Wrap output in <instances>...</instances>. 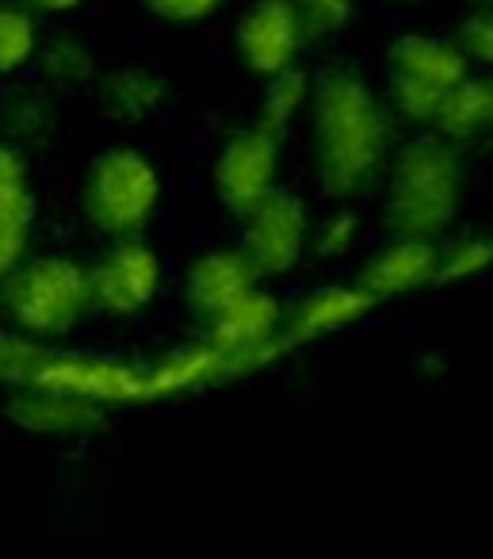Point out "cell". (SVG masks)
<instances>
[{
	"instance_id": "1",
	"label": "cell",
	"mask_w": 493,
	"mask_h": 559,
	"mask_svg": "<svg viewBox=\"0 0 493 559\" xmlns=\"http://www.w3.org/2000/svg\"><path fill=\"white\" fill-rule=\"evenodd\" d=\"M310 165L322 185V192L337 203H352L378 188L390 162L394 127L398 116L375 93L363 73L348 66H333L314 81V100H310Z\"/></svg>"
},
{
	"instance_id": "2",
	"label": "cell",
	"mask_w": 493,
	"mask_h": 559,
	"mask_svg": "<svg viewBox=\"0 0 493 559\" xmlns=\"http://www.w3.org/2000/svg\"><path fill=\"white\" fill-rule=\"evenodd\" d=\"M467 146L440 131H421L398 142L378 180L383 223L390 234L409 238H447L467 200Z\"/></svg>"
},
{
	"instance_id": "3",
	"label": "cell",
	"mask_w": 493,
	"mask_h": 559,
	"mask_svg": "<svg viewBox=\"0 0 493 559\" xmlns=\"http://www.w3.org/2000/svg\"><path fill=\"white\" fill-rule=\"evenodd\" d=\"M0 307L27 337H65L93 311L88 264L70 257H32L4 276Z\"/></svg>"
},
{
	"instance_id": "4",
	"label": "cell",
	"mask_w": 493,
	"mask_h": 559,
	"mask_svg": "<svg viewBox=\"0 0 493 559\" xmlns=\"http://www.w3.org/2000/svg\"><path fill=\"white\" fill-rule=\"evenodd\" d=\"M474 66L467 62L455 35L406 32L386 50V104L398 123L429 131L436 123L444 100L470 78Z\"/></svg>"
},
{
	"instance_id": "5",
	"label": "cell",
	"mask_w": 493,
	"mask_h": 559,
	"mask_svg": "<svg viewBox=\"0 0 493 559\" xmlns=\"http://www.w3.org/2000/svg\"><path fill=\"white\" fill-rule=\"evenodd\" d=\"M81 207L96 234L134 238L154 223L157 207H161V173L134 146L104 150L96 154L85 177Z\"/></svg>"
},
{
	"instance_id": "6",
	"label": "cell",
	"mask_w": 493,
	"mask_h": 559,
	"mask_svg": "<svg viewBox=\"0 0 493 559\" xmlns=\"http://www.w3.org/2000/svg\"><path fill=\"white\" fill-rule=\"evenodd\" d=\"M310 234L314 218L306 200L291 188H276L241 218V253L261 272V280H279L310 253Z\"/></svg>"
},
{
	"instance_id": "7",
	"label": "cell",
	"mask_w": 493,
	"mask_h": 559,
	"mask_svg": "<svg viewBox=\"0 0 493 559\" xmlns=\"http://www.w3.org/2000/svg\"><path fill=\"white\" fill-rule=\"evenodd\" d=\"M279 157H284V134L268 131L264 123L233 131L215 154V169H211L218 203L230 215L245 218L264 195L279 188Z\"/></svg>"
},
{
	"instance_id": "8",
	"label": "cell",
	"mask_w": 493,
	"mask_h": 559,
	"mask_svg": "<svg viewBox=\"0 0 493 559\" xmlns=\"http://www.w3.org/2000/svg\"><path fill=\"white\" fill-rule=\"evenodd\" d=\"M93 280V311L111 319H134L142 314L161 292L165 264L154 246L134 234V238H111V246L88 264Z\"/></svg>"
},
{
	"instance_id": "9",
	"label": "cell",
	"mask_w": 493,
	"mask_h": 559,
	"mask_svg": "<svg viewBox=\"0 0 493 559\" xmlns=\"http://www.w3.org/2000/svg\"><path fill=\"white\" fill-rule=\"evenodd\" d=\"M306 32L291 0H256L238 24V58L256 78H276V73L299 66L306 47Z\"/></svg>"
},
{
	"instance_id": "10",
	"label": "cell",
	"mask_w": 493,
	"mask_h": 559,
	"mask_svg": "<svg viewBox=\"0 0 493 559\" xmlns=\"http://www.w3.org/2000/svg\"><path fill=\"white\" fill-rule=\"evenodd\" d=\"M440 269V241L390 234L386 246H378L356 272V284L368 292L375 304L413 296L421 288H436Z\"/></svg>"
},
{
	"instance_id": "11",
	"label": "cell",
	"mask_w": 493,
	"mask_h": 559,
	"mask_svg": "<svg viewBox=\"0 0 493 559\" xmlns=\"http://www.w3.org/2000/svg\"><path fill=\"white\" fill-rule=\"evenodd\" d=\"M261 284V272L238 249H207L184 272V307L200 326L223 319L241 296Z\"/></svg>"
},
{
	"instance_id": "12",
	"label": "cell",
	"mask_w": 493,
	"mask_h": 559,
	"mask_svg": "<svg viewBox=\"0 0 493 559\" xmlns=\"http://www.w3.org/2000/svg\"><path fill=\"white\" fill-rule=\"evenodd\" d=\"M375 299L360 288V284H325V288H314L299 299L294 307H287V326L284 337L291 349L299 345H310L317 337L340 334V330L356 326L360 319H368L375 311Z\"/></svg>"
},
{
	"instance_id": "13",
	"label": "cell",
	"mask_w": 493,
	"mask_h": 559,
	"mask_svg": "<svg viewBox=\"0 0 493 559\" xmlns=\"http://www.w3.org/2000/svg\"><path fill=\"white\" fill-rule=\"evenodd\" d=\"M35 226V195L27 185L24 146L0 142V276H9L27 253Z\"/></svg>"
},
{
	"instance_id": "14",
	"label": "cell",
	"mask_w": 493,
	"mask_h": 559,
	"mask_svg": "<svg viewBox=\"0 0 493 559\" xmlns=\"http://www.w3.org/2000/svg\"><path fill=\"white\" fill-rule=\"evenodd\" d=\"M9 414L24 429L43 437H85L88 429L100 426V411L93 399L47 388V383H27L20 395H12Z\"/></svg>"
},
{
	"instance_id": "15",
	"label": "cell",
	"mask_w": 493,
	"mask_h": 559,
	"mask_svg": "<svg viewBox=\"0 0 493 559\" xmlns=\"http://www.w3.org/2000/svg\"><path fill=\"white\" fill-rule=\"evenodd\" d=\"M100 108L116 123H146L169 108V81L149 66H123L100 78Z\"/></svg>"
},
{
	"instance_id": "16",
	"label": "cell",
	"mask_w": 493,
	"mask_h": 559,
	"mask_svg": "<svg viewBox=\"0 0 493 559\" xmlns=\"http://www.w3.org/2000/svg\"><path fill=\"white\" fill-rule=\"evenodd\" d=\"M310 100H314V81H310V73H302L299 66H291V70L264 81L256 123H264L268 131H276L287 139V131L310 111Z\"/></svg>"
},
{
	"instance_id": "17",
	"label": "cell",
	"mask_w": 493,
	"mask_h": 559,
	"mask_svg": "<svg viewBox=\"0 0 493 559\" xmlns=\"http://www.w3.org/2000/svg\"><path fill=\"white\" fill-rule=\"evenodd\" d=\"M55 127L58 111L50 104V96L39 93V88H16L0 104V131L16 146H39V142H47L55 134Z\"/></svg>"
},
{
	"instance_id": "18",
	"label": "cell",
	"mask_w": 493,
	"mask_h": 559,
	"mask_svg": "<svg viewBox=\"0 0 493 559\" xmlns=\"http://www.w3.org/2000/svg\"><path fill=\"white\" fill-rule=\"evenodd\" d=\"M493 269V234L490 230H467V234H447L440 238V269H436V288H455V284H470V280L485 276Z\"/></svg>"
},
{
	"instance_id": "19",
	"label": "cell",
	"mask_w": 493,
	"mask_h": 559,
	"mask_svg": "<svg viewBox=\"0 0 493 559\" xmlns=\"http://www.w3.org/2000/svg\"><path fill=\"white\" fill-rule=\"evenodd\" d=\"M39 73L55 88H81L96 78V55L77 35H58L47 47H39Z\"/></svg>"
},
{
	"instance_id": "20",
	"label": "cell",
	"mask_w": 493,
	"mask_h": 559,
	"mask_svg": "<svg viewBox=\"0 0 493 559\" xmlns=\"http://www.w3.org/2000/svg\"><path fill=\"white\" fill-rule=\"evenodd\" d=\"M39 58V27L27 4H0V78L24 70Z\"/></svg>"
},
{
	"instance_id": "21",
	"label": "cell",
	"mask_w": 493,
	"mask_h": 559,
	"mask_svg": "<svg viewBox=\"0 0 493 559\" xmlns=\"http://www.w3.org/2000/svg\"><path fill=\"white\" fill-rule=\"evenodd\" d=\"M360 246V215H356L348 203L325 211L314 223V234H310V253L322 257V261H340L352 249Z\"/></svg>"
},
{
	"instance_id": "22",
	"label": "cell",
	"mask_w": 493,
	"mask_h": 559,
	"mask_svg": "<svg viewBox=\"0 0 493 559\" xmlns=\"http://www.w3.org/2000/svg\"><path fill=\"white\" fill-rule=\"evenodd\" d=\"M455 43L462 47L467 62L482 73H493V4H474L455 27Z\"/></svg>"
},
{
	"instance_id": "23",
	"label": "cell",
	"mask_w": 493,
	"mask_h": 559,
	"mask_svg": "<svg viewBox=\"0 0 493 559\" xmlns=\"http://www.w3.org/2000/svg\"><path fill=\"white\" fill-rule=\"evenodd\" d=\"M291 4L299 12L302 32H306L310 43H325L333 35H340L356 12L352 0H291Z\"/></svg>"
},
{
	"instance_id": "24",
	"label": "cell",
	"mask_w": 493,
	"mask_h": 559,
	"mask_svg": "<svg viewBox=\"0 0 493 559\" xmlns=\"http://www.w3.org/2000/svg\"><path fill=\"white\" fill-rule=\"evenodd\" d=\"M157 20H169V24H200V20L215 16L226 0H142Z\"/></svg>"
},
{
	"instance_id": "25",
	"label": "cell",
	"mask_w": 493,
	"mask_h": 559,
	"mask_svg": "<svg viewBox=\"0 0 493 559\" xmlns=\"http://www.w3.org/2000/svg\"><path fill=\"white\" fill-rule=\"evenodd\" d=\"M482 85V142L493 146V73H478Z\"/></svg>"
},
{
	"instance_id": "26",
	"label": "cell",
	"mask_w": 493,
	"mask_h": 559,
	"mask_svg": "<svg viewBox=\"0 0 493 559\" xmlns=\"http://www.w3.org/2000/svg\"><path fill=\"white\" fill-rule=\"evenodd\" d=\"M24 4L39 16H65V12H77L85 0H24Z\"/></svg>"
},
{
	"instance_id": "27",
	"label": "cell",
	"mask_w": 493,
	"mask_h": 559,
	"mask_svg": "<svg viewBox=\"0 0 493 559\" xmlns=\"http://www.w3.org/2000/svg\"><path fill=\"white\" fill-rule=\"evenodd\" d=\"M394 4H417V0H394Z\"/></svg>"
},
{
	"instance_id": "28",
	"label": "cell",
	"mask_w": 493,
	"mask_h": 559,
	"mask_svg": "<svg viewBox=\"0 0 493 559\" xmlns=\"http://www.w3.org/2000/svg\"><path fill=\"white\" fill-rule=\"evenodd\" d=\"M474 4H493V0H474Z\"/></svg>"
},
{
	"instance_id": "29",
	"label": "cell",
	"mask_w": 493,
	"mask_h": 559,
	"mask_svg": "<svg viewBox=\"0 0 493 559\" xmlns=\"http://www.w3.org/2000/svg\"><path fill=\"white\" fill-rule=\"evenodd\" d=\"M490 234H493V226H490Z\"/></svg>"
}]
</instances>
